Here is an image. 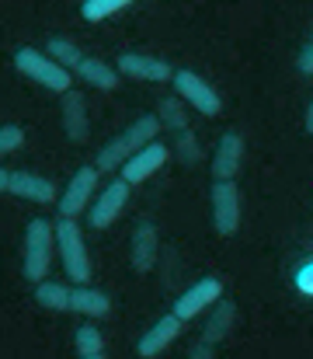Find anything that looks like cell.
I'll return each mask as SVG.
<instances>
[{
	"label": "cell",
	"mask_w": 313,
	"mask_h": 359,
	"mask_svg": "<svg viewBox=\"0 0 313 359\" xmlns=\"http://www.w3.org/2000/svg\"><path fill=\"white\" fill-rule=\"evenodd\" d=\"M35 304L46 311H63V314H81L88 321H98L111 314L108 293L88 286V283H35Z\"/></svg>",
	"instance_id": "6da1fadb"
},
{
	"label": "cell",
	"mask_w": 313,
	"mask_h": 359,
	"mask_svg": "<svg viewBox=\"0 0 313 359\" xmlns=\"http://www.w3.org/2000/svg\"><path fill=\"white\" fill-rule=\"evenodd\" d=\"M157 133H160V119L157 116H139L136 122H129L118 136H111L108 143H104L102 150H98V171H118L139 147H146L150 140H157Z\"/></svg>",
	"instance_id": "7a4b0ae2"
},
{
	"label": "cell",
	"mask_w": 313,
	"mask_h": 359,
	"mask_svg": "<svg viewBox=\"0 0 313 359\" xmlns=\"http://www.w3.org/2000/svg\"><path fill=\"white\" fill-rule=\"evenodd\" d=\"M53 255H56V224L39 217L25 227V244H21V272L32 286L49 276Z\"/></svg>",
	"instance_id": "3957f363"
},
{
	"label": "cell",
	"mask_w": 313,
	"mask_h": 359,
	"mask_svg": "<svg viewBox=\"0 0 313 359\" xmlns=\"http://www.w3.org/2000/svg\"><path fill=\"white\" fill-rule=\"evenodd\" d=\"M14 70H18L21 77H28V81H35V84L56 91V95H63V91L74 88V70H67L60 60H53L49 53H42V49H35V46H25V49L14 53Z\"/></svg>",
	"instance_id": "277c9868"
},
{
	"label": "cell",
	"mask_w": 313,
	"mask_h": 359,
	"mask_svg": "<svg viewBox=\"0 0 313 359\" xmlns=\"http://www.w3.org/2000/svg\"><path fill=\"white\" fill-rule=\"evenodd\" d=\"M56 251L63 258V272H67L70 283H91V255H88V241H84V231L77 227V220L60 217Z\"/></svg>",
	"instance_id": "5b68a950"
},
{
	"label": "cell",
	"mask_w": 313,
	"mask_h": 359,
	"mask_svg": "<svg viewBox=\"0 0 313 359\" xmlns=\"http://www.w3.org/2000/svg\"><path fill=\"white\" fill-rule=\"evenodd\" d=\"M171 84H174V95L181 102H188L199 116H206V119H219L223 116V98L216 95V88L209 81H202L195 70H174Z\"/></svg>",
	"instance_id": "8992f818"
},
{
	"label": "cell",
	"mask_w": 313,
	"mask_h": 359,
	"mask_svg": "<svg viewBox=\"0 0 313 359\" xmlns=\"http://www.w3.org/2000/svg\"><path fill=\"white\" fill-rule=\"evenodd\" d=\"M212 227L219 238H233L240 231V189L237 178H216L212 182Z\"/></svg>",
	"instance_id": "52a82bcc"
},
{
	"label": "cell",
	"mask_w": 313,
	"mask_h": 359,
	"mask_svg": "<svg viewBox=\"0 0 313 359\" xmlns=\"http://www.w3.org/2000/svg\"><path fill=\"white\" fill-rule=\"evenodd\" d=\"M98 164H84V168H77L74 171V178L67 182V189H63V196L56 199V206H60V217H70V220H77L81 213H88V206H91V199L98 196Z\"/></svg>",
	"instance_id": "ba28073f"
},
{
	"label": "cell",
	"mask_w": 313,
	"mask_h": 359,
	"mask_svg": "<svg viewBox=\"0 0 313 359\" xmlns=\"http://www.w3.org/2000/svg\"><path fill=\"white\" fill-rule=\"evenodd\" d=\"M129 182L118 175L115 182H108L102 192L91 199V206H88V217H91V227L95 231H108L118 217H122V210H125V203H129Z\"/></svg>",
	"instance_id": "9c48e42d"
},
{
	"label": "cell",
	"mask_w": 313,
	"mask_h": 359,
	"mask_svg": "<svg viewBox=\"0 0 313 359\" xmlns=\"http://www.w3.org/2000/svg\"><path fill=\"white\" fill-rule=\"evenodd\" d=\"M118 74L129 81H150V84H171L174 67L160 56H146V53H122L118 56Z\"/></svg>",
	"instance_id": "30bf717a"
},
{
	"label": "cell",
	"mask_w": 313,
	"mask_h": 359,
	"mask_svg": "<svg viewBox=\"0 0 313 359\" xmlns=\"http://www.w3.org/2000/svg\"><path fill=\"white\" fill-rule=\"evenodd\" d=\"M223 297V283L216 279V276H202L199 283H192L178 300H174V314L181 318V321H195L202 311H209L216 300Z\"/></svg>",
	"instance_id": "8fae6325"
},
{
	"label": "cell",
	"mask_w": 313,
	"mask_h": 359,
	"mask_svg": "<svg viewBox=\"0 0 313 359\" xmlns=\"http://www.w3.org/2000/svg\"><path fill=\"white\" fill-rule=\"evenodd\" d=\"M171 161V150L164 147V143H157V140H150L146 147H139L122 168H118V175L129 182V185H139V182H146L150 175H157L164 164Z\"/></svg>",
	"instance_id": "7c38bea8"
},
{
	"label": "cell",
	"mask_w": 313,
	"mask_h": 359,
	"mask_svg": "<svg viewBox=\"0 0 313 359\" xmlns=\"http://www.w3.org/2000/svg\"><path fill=\"white\" fill-rule=\"evenodd\" d=\"M60 98H63V105H60V122H63L67 140H70V143H88V136H91V116H88L84 95L70 88V91H63Z\"/></svg>",
	"instance_id": "4fadbf2b"
},
{
	"label": "cell",
	"mask_w": 313,
	"mask_h": 359,
	"mask_svg": "<svg viewBox=\"0 0 313 359\" xmlns=\"http://www.w3.org/2000/svg\"><path fill=\"white\" fill-rule=\"evenodd\" d=\"M7 192H11L14 199H28V203H39V206H49V203L60 199L56 185H53L49 178L35 175V171H11Z\"/></svg>",
	"instance_id": "5bb4252c"
},
{
	"label": "cell",
	"mask_w": 313,
	"mask_h": 359,
	"mask_svg": "<svg viewBox=\"0 0 313 359\" xmlns=\"http://www.w3.org/2000/svg\"><path fill=\"white\" fill-rule=\"evenodd\" d=\"M181 328H185V321L171 311L167 318H160L153 328H146V332H143V339H139L136 353H139L143 359H153V356H160V353H167V349L174 346V339H181Z\"/></svg>",
	"instance_id": "9a60e30c"
},
{
	"label": "cell",
	"mask_w": 313,
	"mask_h": 359,
	"mask_svg": "<svg viewBox=\"0 0 313 359\" xmlns=\"http://www.w3.org/2000/svg\"><path fill=\"white\" fill-rule=\"evenodd\" d=\"M244 136L240 133H223L212 154V178H237L244 164Z\"/></svg>",
	"instance_id": "2e32d148"
},
{
	"label": "cell",
	"mask_w": 313,
	"mask_h": 359,
	"mask_svg": "<svg viewBox=\"0 0 313 359\" xmlns=\"http://www.w3.org/2000/svg\"><path fill=\"white\" fill-rule=\"evenodd\" d=\"M132 269L136 272H150L153 265H157V251H160V238H157V227L150 224V220H143V224H136V231H132Z\"/></svg>",
	"instance_id": "e0dca14e"
},
{
	"label": "cell",
	"mask_w": 313,
	"mask_h": 359,
	"mask_svg": "<svg viewBox=\"0 0 313 359\" xmlns=\"http://www.w3.org/2000/svg\"><path fill=\"white\" fill-rule=\"evenodd\" d=\"M74 77H81L84 84H91V88H98V91H115L118 88V67H111L108 60H98V56H88L84 53V60L74 67Z\"/></svg>",
	"instance_id": "ac0fdd59"
},
{
	"label": "cell",
	"mask_w": 313,
	"mask_h": 359,
	"mask_svg": "<svg viewBox=\"0 0 313 359\" xmlns=\"http://www.w3.org/2000/svg\"><path fill=\"white\" fill-rule=\"evenodd\" d=\"M233 318H237V307H233V300H216L212 304V314H209V321L202 325V342L209 346H219L226 335H230V325H233Z\"/></svg>",
	"instance_id": "d6986e66"
},
{
	"label": "cell",
	"mask_w": 313,
	"mask_h": 359,
	"mask_svg": "<svg viewBox=\"0 0 313 359\" xmlns=\"http://www.w3.org/2000/svg\"><path fill=\"white\" fill-rule=\"evenodd\" d=\"M77 356L81 359H102L104 356V339L95 325H81V328H77Z\"/></svg>",
	"instance_id": "ffe728a7"
},
{
	"label": "cell",
	"mask_w": 313,
	"mask_h": 359,
	"mask_svg": "<svg viewBox=\"0 0 313 359\" xmlns=\"http://www.w3.org/2000/svg\"><path fill=\"white\" fill-rule=\"evenodd\" d=\"M46 53L53 56V60H60L67 70H74L81 60H84V49L77 46V42H70V39H49V46H46Z\"/></svg>",
	"instance_id": "44dd1931"
},
{
	"label": "cell",
	"mask_w": 313,
	"mask_h": 359,
	"mask_svg": "<svg viewBox=\"0 0 313 359\" xmlns=\"http://www.w3.org/2000/svg\"><path fill=\"white\" fill-rule=\"evenodd\" d=\"M129 4H136V0H84V4H81V18L95 25V21L111 18L115 11H122V7H129Z\"/></svg>",
	"instance_id": "7402d4cb"
},
{
	"label": "cell",
	"mask_w": 313,
	"mask_h": 359,
	"mask_svg": "<svg viewBox=\"0 0 313 359\" xmlns=\"http://www.w3.org/2000/svg\"><path fill=\"white\" fill-rule=\"evenodd\" d=\"M21 143H25V129H21V126H14V122L0 126V157L21 150Z\"/></svg>",
	"instance_id": "603a6c76"
},
{
	"label": "cell",
	"mask_w": 313,
	"mask_h": 359,
	"mask_svg": "<svg viewBox=\"0 0 313 359\" xmlns=\"http://www.w3.org/2000/svg\"><path fill=\"white\" fill-rule=\"evenodd\" d=\"M160 112H164V119L160 126H171V129H185V109L174 102V98H167L164 105H160Z\"/></svg>",
	"instance_id": "cb8c5ba5"
},
{
	"label": "cell",
	"mask_w": 313,
	"mask_h": 359,
	"mask_svg": "<svg viewBox=\"0 0 313 359\" xmlns=\"http://www.w3.org/2000/svg\"><path fill=\"white\" fill-rule=\"evenodd\" d=\"M293 283H296V290H300V293L313 297V262H307V265H300V269H296V279H293Z\"/></svg>",
	"instance_id": "d4e9b609"
},
{
	"label": "cell",
	"mask_w": 313,
	"mask_h": 359,
	"mask_svg": "<svg viewBox=\"0 0 313 359\" xmlns=\"http://www.w3.org/2000/svg\"><path fill=\"white\" fill-rule=\"evenodd\" d=\"M300 70L313 77V42L307 46V49H303V53H300Z\"/></svg>",
	"instance_id": "484cf974"
},
{
	"label": "cell",
	"mask_w": 313,
	"mask_h": 359,
	"mask_svg": "<svg viewBox=\"0 0 313 359\" xmlns=\"http://www.w3.org/2000/svg\"><path fill=\"white\" fill-rule=\"evenodd\" d=\"M303 126H307V133H313V98H310V105H307V119H303Z\"/></svg>",
	"instance_id": "4316f807"
},
{
	"label": "cell",
	"mask_w": 313,
	"mask_h": 359,
	"mask_svg": "<svg viewBox=\"0 0 313 359\" xmlns=\"http://www.w3.org/2000/svg\"><path fill=\"white\" fill-rule=\"evenodd\" d=\"M7 178H11V171H7V168H0V192H7Z\"/></svg>",
	"instance_id": "83f0119b"
}]
</instances>
